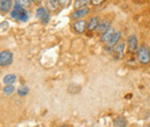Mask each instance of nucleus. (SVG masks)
Segmentation results:
<instances>
[{"instance_id":"obj_22","label":"nucleus","mask_w":150,"mask_h":127,"mask_svg":"<svg viewBox=\"0 0 150 127\" xmlns=\"http://www.w3.org/2000/svg\"><path fill=\"white\" fill-rule=\"evenodd\" d=\"M20 5H22L23 7H29L30 6V0H16Z\"/></svg>"},{"instance_id":"obj_10","label":"nucleus","mask_w":150,"mask_h":127,"mask_svg":"<svg viewBox=\"0 0 150 127\" xmlns=\"http://www.w3.org/2000/svg\"><path fill=\"white\" fill-rule=\"evenodd\" d=\"M13 9V0H0L1 13H8Z\"/></svg>"},{"instance_id":"obj_16","label":"nucleus","mask_w":150,"mask_h":127,"mask_svg":"<svg viewBox=\"0 0 150 127\" xmlns=\"http://www.w3.org/2000/svg\"><path fill=\"white\" fill-rule=\"evenodd\" d=\"M89 5H90V0H75V2L73 4L75 9L84 8V7H88Z\"/></svg>"},{"instance_id":"obj_4","label":"nucleus","mask_w":150,"mask_h":127,"mask_svg":"<svg viewBox=\"0 0 150 127\" xmlns=\"http://www.w3.org/2000/svg\"><path fill=\"white\" fill-rule=\"evenodd\" d=\"M139 49V40H137V37L135 35H131V36L127 38V50L128 52L133 55Z\"/></svg>"},{"instance_id":"obj_1","label":"nucleus","mask_w":150,"mask_h":127,"mask_svg":"<svg viewBox=\"0 0 150 127\" xmlns=\"http://www.w3.org/2000/svg\"><path fill=\"white\" fill-rule=\"evenodd\" d=\"M11 16H12V18L20 21V22H27L29 20V14L25 11V7L20 5L18 1L14 2V7L11 11Z\"/></svg>"},{"instance_id":"obj_15","label":"nucleus","mask_w":150,"mask_h":127,"mask_svg":"<svg viewBox=\"0 0 150 127\" xmlns=\"http://www.w3.org/2000/svg\"><path fill=\"white\" fill-rule=\"evenodd\" d=\"M50 12L46 9V7H43V6H39L37 9H36V18L40 21L42 18H44L46 14H49Z\"/></svg>"},{"instance_id":"obj_19","label":"nucleus","mask_w":150,"mask_h":127,"mask_svg":"<svg viewBox=\"0 0 150 127\" xmlns=\"http://www.w3.org/2000/svg\"><path fill=\"white\" fill-rule=\"evenodd\" d=\"M113 126H117V127L126 126V119L122 118V117H118V118H115L114 121H113Z\"/></svg>"},{"instance_id":"obj_9","label":"nucleus","mask_w":150,"mask_h":127,"mask_svg":"<svg viewBox=\"0 0 150 127\" xmlns=\"http://www.w3.org/2000/svg\"><path fill=\"white\" fill-rule=\"evenodd\" d=\"M44 2H45V7L49 12H53V13L58 12L59 8L61 7L58 0H44Z\"/></svg>"},{"instance_id":"obj_12","label":"nucleus","mask_w":150,"mask_h":127,"mask_svg":"<svg viewBox=\"0 0 150 127\" xmlns=\"http://www.w3.org/2000/svg\"><path fill=\"white\" fill-rule=\"evenodd\" d=\"M99 21H100V20H99L98 16H93V18H90V20L88 21V27H87L88 31H96Z\"/></svg>"},{"instance_id":"obj_26","label":"nucleus","mask_w":150,"mask_h":127,"mask_svg":"<svg viewBox=\"0 0 150 127\" xmlns=\"http://www.w3.org/2000/svg\"><path fill=\"white\" fill-rule=\"evenodd\" d=\"M149 49H150V46H149Z\"/></svg>"},{"instance_id":"obj_18","label":"nucleus","mask_w":150,"mask_h":127,"mask_svg":"<svg viewBox=\"0 0 150 127\" xmlns=\"http://www.w3.org/2000/svg\"><path fill=\"white\" fill-rule=\"evenodd\" d=\"M14 91H15V87L13 84H5L2 89V94L6 96H11L12 94H14Z\"/></svg>"},{"instance_id":"obj_8","label":"nucleus","mask_w":150,"mask_h":127,"mask_svg":"<svg viewBox=\"0 0 150 127\" xmlns=\"http://www.w3.org/2000/svg\"><path fill=\"white\" fill-rule=\"evenodd\" d=\"M113 53L115 59H122L125 53V43L119 42L114 48H113Z\"/></svg>"},{"instance_id":"obj_24","label":"nucleus","mask_w":150,"mask_h":127,"mask_svg":"<svg viewBox=\"0 0 150 127\" xmlns=\"http://www.w3.org/2000/svg\"><path fill=\"white\" fill-rule=\"evenodd\" d=\"M0 26H1V33L6 31V30L8 29V23H7V21H2Z\"/></svg>"},{"instance_id":"obj_3","label":"nucleus","mask_w":150,"mask_h":127,"mask_svg":"<svg viewBox=\"0 0 150 127\" xmlns=\"http://www.w3.org/2000/svg\"><path fill=\"white\" fill-rule=\"evenodd\" d=\"M13 62V53L8 50L1 51L0 53V66L1 67H7L9 65H12Z\"/></svg>"},{"instance_id":"obj_23","label":"nucleus","mask_w":150,"mask_h":127,"mask_svg":"<svg viewBox=\"0 0 150 127\" xmlns=\"http://www.w3.org/2000/svg\"><path fill=\"white\" fill-rule=\"evenodd\" d=\"M50 18H51V15H50V13H49V14H46V15H45L44 18L40 20V22H42L43 24H46V23H49Z\"/></svg>"},{"instance_id":"obj_13","label":"nucleus","mask_w":150,"mask_h":127,"mask_svg":"<svg viewBox=\"0 0 150 127\" xmlns=\"http://www.w3.org/2000/svg\"><path fill=\"white\" fill-rule=\"evenodd\" d=\"M115 31H114V29L113 28H109L103 35H100V42L102 43H104V44H106L111 38H112L113 34H114Z\"/></svg>"},{"instance_id":"obj_6","label":"nucleus","mask_w":150,"mask_h":127,"mask_svg":"<svg viewBox=\"0 0 150 127\" xmlns=\"http://www.w3.org/2000/svg\"><path fill=\"white\" fill-rule=\"evenodd\" d=\"M90 13V8L89 7H84V8H77V9H75L74 12L71 14V18H73V20H81V18H83L84 16H87L88 14Z\"/></svg>"},{"instance_id":"obj_25","label":"nucleus","mask_w":150,"mask_h":127,"mask_svg":"<svg viewBox=\"0 0 150 127\" xmlns=\"http://www.w3.org/2000/svg\"><path fill=\"white\" fill-rule=\"evenodd\" d=\"M33 1H35V2H36V0H30V2H33Z\"/></svg>"},{"instance_id":"obj_5","label":"nucleus","mask_w":150,"mask_h":127,"mask_svg":"<svg viewBox=\"0 0 150 127\" xmlns=\"http://www.w3.org/2000/svg\"><path fill=\"white\" fill-rule=\"evenodd\" d=\"M87 27H88V22L86 20H83V18L76 20L73 24V30L76 34H83L87 30Z\"/></svg>"},{"instance_id":"obj_17","label":"nucleus","mask_w":150,"mask_h":127,"mask_svg":"<svg viewBox=\"0 0 150 127\" xmlns=\"http://www.w3.org/2000/svg\"><path fill=\"white\" fill-rule=\"evenodd\" d=\"M16 92H18V95H19L20 97H24V96H27L28 92H29V87L25 86V84H22V86H20L19 88H18Z\"/></svg>"},{"instance_id":"obj_21","label":"nucleus","mask_w":150,"mask_h":127,"mask_svg":"<svg viewBox=\"0 0 150 127\" xmlns=\"http://www.w3.org/2000/svg\"><path fill=\"white\" fill-rule=\"evenodd\" d=\"M104 1H105V0H90V5H93V6H95V7H97V6H100Z\"/></svg>"},{"instance_id":"obj_11","label":"nucleus","mask_w":150,"mask_h":127,"mask_svg":"<svg viewBox=\"0 0 150 127\" xmlns=\"http://www.w3.org/2000/svg\"><path fill=\"white\" fill-rule=\"evenodd\" d=\"M120 38H121V33H120V31H115V33L113 34L112 38L105 44V46H109V48H111L113 50V48L120 42Z\"/></svg>"},{"instance_id":"obj_14","label":"nucleus","mask_w":150,"mask_h":127,"mask_svg":"<svg viewBox=\"0 0 150 127\" xmlns=\"http://www.w3.org/2000/svg\"><path fill=\"white\" fill-rule=\"evenodd\" d=\"M16 80H18L16 75L13 74V73H9V74H6L4 76L2 82H4V84H14L16 82Z\"/></svg>"},{"instance_id":"obj_7","label":"nucleus","mask_w":150,"mask_h":127,"mask_svg":"<svg viewBox=\"0 0 150 127\" xmlns=\"http://www.w3.org/2000/svg\"><path fill=\"white\" fill-rule=\"evenodd\" d=\"M109 28H111V21H109V20H106V18L100 20L99 23H98V27H97V29H96V33H97L98 35H103Z\"/></svg>"},{"instance_id":"obj_20","label":"nucleus","mask_w":150,"mask_h":127,"mask_svg":"<svg viewBox=\"0 0 150 127\" xmlns=\"http://www.w3.org/2000/svg\"><path fill=\"white\" fill-rule=\"evenodd\" d=\"M58 1H59V4H60L61 8H67V7H69L71 4H72V0H58Z\"/></svg>"},{"instance_id":"obj_2","label":"nucleus","mask_w":150,"mask_h":127,"mask_svg":"<svg viewBox=\"0 0 150 127\" xmlns=\"http://www.w3.org/2000/svg\"><path fill=\"white\" fill-rule=\"evenodd\" d=\"M136 59L142 64L147 65L150 62V49L146 45H141L136 51Z\"/></svg>"}]
</instances>
